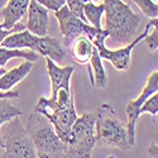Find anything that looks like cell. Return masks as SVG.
<instances>
[{"label":"cell","mask_w":158,"mask_h":158,"mask_svg":"<svg viewBox=\"0 0 158 158\" xmlns=\"http://www.w3.org/2000/svg\"><path fill=\"white\" fill-rule=\"evenodd\" d=\"M105 31L118 44H128L140 24L138 14L123 0H104Z\"/></svg>","instance_id":"obj_1"},{"label":"cell","mask_w":158,"mask_h":158,"mask_svg":"<svg viewBox=\"0 0 158 158\" xmlns=\"http://www.w3.org/2000/svg\"><path fill=\"white\" fill-rule=\"evenodd\" d=\"M95 138L101 147H113L120 151H129L131 146L128 140L125 127L119 122L115 111L109 104H102L95 111Z\"/></svg>","instance_id":"obj_2"},{"label":"cell","mask_w":158,"mask_h":158,"mask_svg":"<svg viewBox=\"0 0 158 158\" xmlns=\"http://www.w3.org/2000/svg\"><path fill=\"white\" fill-rule=\"evenodd\" d=\"M25 129L34 144L37 158H63L64 143L60 139L46 116L39 113H33L29 116L28 125Z\"/></svg>","instance_id":"obj_3"},{"label":"cell","mask_w":158,"mask_h":158,"mask_svg":"<svg viewBox=\"0 0 158 158\" xmlns=\"http://www.w3.org/2000/svg\"><path fill=\"white\" fill-rule=\"evenodd\" d=\"M95 119L96 114L84 113L75 120L69 142L64 144L63 158H90L94 147L95 138Z\"/></svg>","instance_id":"obj_4"},{"label":"cell","mask_w":158,"mask_h":158,"mask_svg":"<svg viewBox=\"0 0 158 158\" xmlns=\"http://www.w3.org/2000/svg\"><path fill=\"white\" fill-rule=\"evenodd\" d=\"M0 44L5 48H29L57 63L62 62L66 57L64 47L56 38L48 35L38 37L27 29L8 35Z\"/></svg>","instance_id":"obj_5"},{"label":"cell","mask_w":158,"mask_h":158,"mask_svg":"<svg viewBox=\"0 0 158 158\" xmlns=\"http://www.w3.org/2000/svg\"><path fill=\"white\" fill-rule=\"evenodd\" d=\"M0 139L4 148L2 158H37L34 144L19 116L5 123Z\"/></svg>","instance_id":"obj_6"},{"label":"cell","mask_w":158,"mask_h":158,"mask_svg":"<svg viewBox=\"0 0 158 158\" xmlns=\"http://www.w3.org/2000/svg\"><path fill=\"white\" fill-rule=\"evenodd\" d=\"M157 25H158V19L157 18H151V20L147 23L146 29H144V32L142 34H139L135 39H131V41L128 44H125L124 47H122L119 49H115V51H111V49L106 48V46H105V39L109 37V33L105 29H102L99 34H96V37L93 39V43L96 47L101 60L109 61L116 70L127 71L130 67L131 51L134 49V47L138 43H140V41H143V39L146 38V35L149 33V29L152 27H157Z\"/></svg>","instance_id":"obj_7"},{"label":"cell","mask_w":158,"mask_h":158,"mask_svg":"<svg viewBox=\"0 0 158 158\" xmlns=\"http://www.w3.org/2000/svg\"><path fill=\"white\" fill-rule=\"evenodd\" d=\"M53 15L60 24V32L64 39V46L67 48L70 47L73 39L77 38L78 35L86 34L93 41L96 37V34H99L102 31L93 27L89 23L82 22L80 18L73 14L66 4L61 6L57 11H53Z\"/></svg>","instance_id":"obj_8"},{"label":"cell","mask_w":158,"mask_h":158,"mask_svg":"<svg viewBox=\"0 0 158 158\" xmlns=\"http://www.w3.org/2000/svg\"><path fill=\"white\" fill-rule=\"evenodd\" d=\"M157 90H158V71L156 70L149 75L147 84L143 87L140 95L135 100H130L127 104L125 111H127V116H128V123H127L125 129H127L129 144L131 147L135 144V125H137V122H138L139 116H140L139 109L142 106V104L146 101L151 95L157 93Z\"/></svg>","instance_id":"obj_9"},{"label":"cell","mask_w":158,"mask_h":158,"mask_svg":"<svg viewBox=\"0 0 158 158\" xmlns=\"http://www.w3.org/2000/svg\"><path fill=\"white\" fill-rule=\"evenodd\" d=\"M48 11L43 5L37 3L35 0H31L28 6V22L25 24V29L32 34L38 37L47 35L48 29Z\"/></svg>","instance_id":"obj_10"},{"label":"cell","mask_w":158,"mask_h":158,"mask_svg":"<svg viewBox=\"0 0 158 158\" xmlns=\"http://www.w3.org/2000/svg\"><path fill=\"white\" fill-rule=\"evenodd\" d=\"M47 62V71L51 78V98L55 99L57 91L61 89H71L70 87V81L72 72L75 71L73 66H64V67H60L56 64L55 61L46 57Z\"/></svg>","instance_id":"obj_11"},{"label":"cell","mask_w":158,"mask_h":158,"mask_svg":"<svg viewBox=\"0 0 158 158\" xmlns=\"http://www.w3.org/2000/svg\"><path fill=\"white\" fill-rule=\"evenodd\" d=\"M31 0H8L5 6L2 9V17L3 29H11L15 27V24L20 22V19L24 17L29 6Z\"/></svg>","instance_id":"obj_12"},{"label":"cell","mask_w":158,"mask_h":158,"mask_svg":"<svg viewBox=\"0 0 158 158\" xmlns=\"http://www.w3.org/2000/svg\"><path fill=\"white\" fill-rule=\"evenodd\" d=\"M33 69V62L25 61L18 67H14L9 71H5L4 75L0 76V90L8 91L14 85L19 84L23 78L27 77V75L32 71Z\"/></svg>","instance_id":"obj_13"},{"label":"cell","mask_w":158,"mask_h":158,"mask_svg":"<svg viewBox=\"0 0 158 158\" xmlns=\"http://www.w3.org/2000/svg\"><path fill=\"white\" fill-rule=\"evenodd\" d=\"M89 77H90V82L93 86H96L99 89H104L108 85V76L105 72V69L102 66L101 57L99 56V52L96 47L94 46L93 49V55H91L90 62H89Z\"/></svg>","instance_id":"obj_14"},{"label":"cell","mask_w":158,"mask_h":158,"mask_svg":"<svg viewBox=\"0 0 158 158\" xmlns=\"http://www.w3.org/2000/svg\"><path fill=\"white\" fill-rule=\"evenodd\" d=\"M69 48L71 49V53H72L73 58L78 63L80 64H89L91 55H93L94 43L86 34H81L77 38H75Z\"/></svg>","instance_id":"obj_15"},{"label":"cell","mask_w":158,"mask_h":158,"mask_svg":"<svg viewBox=\"0 0 158 158\" xmlns=\"http://www.w3.org/2000/svg\"><path fill=\"white\" fill-rule=\"evenodd\" d=\"M11 58H24L25 61L34 62L38 60V55L34 51H23V48H5L0 47V67H4Z\"/></svg>","instance_id":"obj_16"},{"label":"cell","mask_w":158,"mask_h":158,"mask_svg":"<svg viewBox=\"0 0 158 158\" xmlns=\"http://www.w3.org/2000/svg\"><path fill=\"white\" fill-rule=\"evenodd\" d=\"M102 14H104V4L95 5L93 2H89L84 5V15L86 18V22L98 29H101Z\"/></svg>","instance_id":"obj_17"},{"label":"cell","mask_w":158,"mask_h":158,"mask_svg":"<svg viewBox=\"0 0 158 158\" xmlns=\"http://www.w3.org/2000/svg\"><path fill=\"white\" fill-rule=\"evenodd\" d=\"M23 115L19 108H15L9 102V99H0V127L9 122L13 118ZM0 148H3V142L0 139Z\"/></svg>","instance_id":"obj_18"},{"label":"cell","mask_w":158,"mask_h":158,"mask_svg":"<svg viewBox=\"0 0 158 158\" xmlns=\"http://www.w3.org/2000/svg\"><path fill=\"white\" fill-rule=\"evenodd\" d=\"M133 2L139 6V9L143 11L144 15H147L149 18L158 17V5L153 0H133Z\"/></svg>","instance_id":"obj_19"},{"label":"cell","mask_w":158,"mask_h":158,"mask_svg":"<svg viewBox=\"0 0 158 158\" xmlns=\"http://www.w3.org/2000/svg\"><path fill=\"white\" fill-rule=\"evenodd\" d=\"M89 2H95V0H66V5L69 6V9L73 13L76 17H78L82 22H86V18L84 15V5Z\"/></svg>","instance_id":"obj_20"},{"label":"cell","mask_w":158,"mask_h":158,"mask_svg":"<svg viewBox=\"0 0 158 158\" xmlns=\"http://www.w3.org/2000/svg\"><path fill=\"white\" fill-rule=\"evenodd\" d=\"M139 113H149L153 116H157L158 114V94H153L151 95L146 101L142 104V106L139 109Z\"/></svg>","instance_id":"obj_21"},{"label":"cell","mask_w":158,"mask_h":158,"mask_svg":"<svg viewBox=\"0 0 158 158\" xmlns=\"http://www.w3.org/2000/svg\"><path fill=\"white\" fill-rule=\"evenodd\" d=\"M143 41L146 42V46L148 47V49L151 52L157 51V48H158V29H157V27H153L152 33L151 34L148 33Z\"/></svg>","instance_id":"obj_22"},{"label":"cell","mask_w":158,"mask_h":158,"mask_svg":"<svg viewBox=\"0 0 158 158\" xmlns=\"http://www.w3.org/2000/svg\"><path fill=\"white\" fill-rule=\"evenodd\" d=\"M35 2L43 5L47 10H52V11H57L61 6L66 4V0H35Z\"/></svg>","instance_id":"obj_23"},{"label":"cell","mask_w":158,"mask_h":158,"mask_svg":"<svg viewBox=\"0 0 158 158\" xmlns=\"http://www.w3.org/2000/svg\"><path fill=\"white\" fill-rule=\"evenodd\" d=\"M24 29H25V24H23V23H20V22H18V23L15 24V27L11 28V29H3L2 23H0V43H2L8 35H10V34H13V33L22 32V31H24Z\"/></svg>","instance_id":"obj_24"},{"label":"cell","mask_w":158,"mask_h":158,"mask_svg":"<svg viewBox=\"0 0 158 158\" xmlns=\"http://www.w3.org/2000/svg\"><path fill=\"white\" fill-rule=\"evenodd\" d=\"M5 69L4 67H0V76L5 73ZM19 94L18 91H3V93H0V99H15L18 98Z\"/></svg>","instance_id":"obj_25"},{"label":"cell","mask_w":158,"mask_h":158,"mask_svg":"<svg viewBox=\"0 0 158 158\" xmlns=\"http://www.w3.org/2000/svg\"><path fill=\"white\" fill-rule=\"evenodd\" d=\"M148 154L151 156V158H158V146L157 143H152L148 147Z\"/></svg>","instance_id":"obj_26"},{"label":"cell","mask_w":158,"mask_h":158,"mask_svg":"<svg viewBox=\"0 0 158 158\" xmlns=\"http://www.w3.org/2000/svg\"><path fill=\"white\" fill-rule=\"evenodd\" d=\"M6 3H8V0H0V11H2V9L5 6Z\"/></svg>","instance_id":"obj_27"},{"label":"cell","mask_w":158,"mask_h":158,"mask_svg":"<svg viewBox=\"0 0 158 158\" xmlns=\"http://www.w3.org/2000/svg\"><path fill=\"white\" fill-rule=\"evenodd\" d=\"M108 158H114V157H113V156H109V157H108Z\"/></svg>","instance_id":"obj_28"},{"label":"cell","mask_w":158,"mask_h":158,"mask_svg":"<svg viewBox=\"0 0 158 158\" xmlns=\"http://www.w3.org/2000/svg\"><path fill=\"white\" fill-rule=\"evenodd\" d=\"M95 2H98V0H95Z\"/></svg>","instance_id":"obj_29"}]
</instances>
